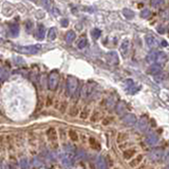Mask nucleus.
<instances>
[{
    "instance_id": "obj_1",
    "label": "nucleus",
    "mask_w": 169,
    "mask_h": 169,
    "mask_svg": "<svg viewBox=\"0 0 169 169\" xmlns=\"http://www.w3.org/2000/svg\"><path fill=\"white\" fill-rule=\"evenodd\" d=\"M78 89V79L74 76H68L66 83V92L68 96H73Z\"/></svg>"
},
{
    "instance_id": "obj_2",
    "label": "nucleus",
    "mask_w": 169,
    "mask_h": 169,
    "mask_svg": "<svg viewBox=\"0 0 169 169\" xmlns=\"http://www.w3.org/2000/svg\"><path fill=\"white\" fill-rule=\"evenodd\" d=\"M59 85V73L57 71H52L48 75V89L55 91Z\"/></svg>"
},
{
    "instance_id": "obj_3",
    "label": "nucleus",
    "mask_w": 169,
    "mask_h": 169,
    "mask_svg": "<svg viewBox=\"0 0 169 169\" xmlns=\"http://www.w3.org/2000/svg\"><path fill=\"white\" fill-rule=\"evenodd\" d=\"M17 52L21 54H28V55H33V54H36L39 52L40 46H16L15 48Z\"/></svg>"
},
{
    "instance_id": "obj_4",
    "label": "nucleus",
    "mask_w": 169,
    "mask_h": 169,
    "mask_svg": "<svg viewBox=\"0 0 169 169\" xmlns=\"http://www.w3.org/2000/svg\"><path fill=\"white\" fill-rule=\"evenodd\" d=\"M61 164L63 165L65 167H67V168H70V167L73 166V164H74V159H73V156H72L71 153H63V155H61Z\"/></svg>"
},
{
    "instance_id": "obj_5",
    "label": "nucleus",
    "mask_w": 169,
    "mask_h": 169,
    "mask_svg": "<svg viewBox=\"0 0 169 169\" xmlns=\"http://www.w3.org/2000/svg\"><path fill=\"white\" fill-rule=\"evenodd\" d=\"M123 124L127 127H132V126H134L137 124V116L134 114L129 113V114H126L124 115L123 117Z\"/></svg>"
},
{
    "instance_id": "obj_6",
    "label": "nucleus",
    "mask_w": 169,
    "mask_h": 169,
    "mask_svg": "<svg viewBox=\"0 0 169 169\" xmlns=\"http://www.w3.org/2000/svg\"><path fill=\"white\" fill-rule=\"evenodd\" d=\"M106 60L108 65L110 66H117L120 63V59H118V56L116 54V52H109V53H107L106 56Z\"/></svg>"
},
{
    "instance_id": "obj_7",
    "label": "nucleus",
    "mask_w": 169,
    "mask_h": 169,
    "mask_svg": "<svg viewBox=\"0 0 169 169\" xmlns=\"http://www.w3.org/2000/svg\"><path fill=\"white\" fill-rule=\"evenodd\" d=\"M145 40H146V44L147 46L150 48V49H156L159 46V40L156 39L155 36H153L152 34H148L146 35V37H145Z\"/></svg>"
},
{
    "instance_id": "obj_8",
    "label": "nucleus",
    "mask_w": 169,
    "mask_h": 169,
    "mask_svg": "<svg viewBox=\"0 0 169 169\" xmlns=\"http://www.w3.org/2000/svg\"><path fill=\"white\" fill-rule=\"evenodd\" d=\"M148 123L147 116H142L139 120H137V129L141 132H145L148 128Z\"/></svg>"
},
{
    "instance_id": "obj_9",
    "label": "nucleus",
    "mask_w": 169,
    "mask_h": 169,
    "mask_svg": "<svg viewBox=\"0 0 169 169\" xmlns=\"http://www.w3.org/2000/svg\"><path fill=\"white\" fill-rule=\"evenodd\" d=\"M163 154H164V151L162 148H154L149 153V159L152 161H160L163 158Z\"/></svg>"
},
{
    "instance_id": "obj_10",
    "label": "nucleus",
    "mask_w": 169,
    "mask_h": 169,
    "mask_svg": "<svg viewBox=\"0 0 169 169\" xmlns=\"http://www.w3.org/2000/svg\"><path fill=\"white\" fill-rule=\"evenodd\" d=\"M46 137L49 139V141L52 143V145L54 144V147H57V144H56V141H57V132L54 128H49L46 130Z\"/></svg>"
},
{
    "instance_id": "obj_11",
    "label": "nucleus",
    "mask_w": 169,
    "mask_h": 169,
    "mask_svg": "<svg viewBox=\"0 0 169 169\" xmlns=\"http://www.w3.org/2000/svg\"><path fill=\"white\" fill-rule=\"evenodd\" d=\"M162 69H163L162 65H160V63H151V65L149 66L148 70H147V73L154 76L155 74L160 73V72L162 71Z\"/></svg>"
},
{
    "instance_id": "obj_12",
    "label": "nucleus",
    "mask_w": 169,
    "mask_h": 169,
    "mask_svg": "<svg viewBox=\"0 0 169 169\" xmlns=\"http://www.w3.org/2000/svg\"><path fill=\"white\" fill-rule=\"evenodd\" d=\"M92 93H93V86L91 83H87V85H85V86L83 87V89H81V97L87 100Z\"/></svg>"
},
{
    "instance_id": "obj_13",
    "label": "nucleus",
    "mask_w": 169,
    "mask_h": 169,
    "mask_svg": "<svg viewBox=\"0 0 169 169\" xmlns=\"http://www.w3.org/2000/svg\"><path fill=\"white\" fill-rule=\"evenodd\" d=\"M130 51V40L128 38H125L123 42L120 44V53L123 56H127Z\"/></svg>"
},
{
    "instance_id": "obj_14",
    "label": "nucleus",
    "mask_w": 169,
    "mask_h": 169,
    "mask_svg": "<svg viewBox=\"0 0 169 169\" xmlns=\"http://www.w3.org/2000/svg\"><path fill=\"white\" fill-rule=\"evenodd\" d=\"M127 108H126V104L125 102H118L117 104L115 105V112L118 114V115H124V113L126 112Z\"/></svg>"
},
{
    "instance_id": "obj_15",
    "label": "nucleus",
    "mask_w": 169,
    "mask_h": 169,
    "mask_svg": "<svg viewBox=\"0 0 169 169\" xmlns=\"http://www.w3.org/2000/svg\"><path fill=\"white\" fill-rule=\"evenodd\" d=\"M158 142H159V137L156 133H151V134H149L146 137V143L149 146H153L155 144H158Z\"/></svg>"
},
{
    "instance_id": "obj_16",
    "label": "nucleus",
    "mask_w": 169,
    "mask_h": 169,
    "mask_svg": "<svg viewBox=\"0 0 169 169\" xmlns=\"http://www.w3.org/2000/svg\"><path fill=\"white\" fill-rule=\"evenodd\" d=\"M75 38H76V34H75L74 31L70 30V31H68V32L66 33L65 39H66V41H67L68 44H72V42L75 40Z\"/></svg>"
},
{
    "instance_id": "obj_17",
    "label": "nucleus",
    "mask_w": 169,
    "mask_h": 169,
    "mask_svg": "<svg viewBox=\"0 0 169 169\" xmlns=\"http://www.w3.org/2000/svg\"><path fill=\"white\" fill-rule=\"evenodd\" d=\"M156 59H158V52H151L146 56V61L148 63H156Z\"/></svg>"
},
{
    "instance_id": "obj_18",
    "label": "nucleus",
    "mask_w": 169,
    "mask_h": 169,
    "mask_svg": "<svg viewBox=\"0 0 169 169\" xmlns=\"http://www.w3.org/2000/svg\"><path fill=\"white\" fill-rule=\"evenodd\" d=\"M44 34H46V29H44V27L42 24H39L37 28V32H36V37L38 39H44Z\"/></svg>"
},
{
    "instance_id": "obj_19",
    "label": "nucleus",
    "mask_w": 169,
    "mask_h": 169,
    "mask_svg": "<svg viewBox=\"0 0 169 169\" xmlns=\"http://www.w3.org/2000/svg\"><path fill=\"white\" fill-rule=\"evenodd\" d=\"M96 167L97 169H107V163L103 156H98L96 161Z\"/></svg>"
},
{
    "instance_id": "obj_20",
    "label": "nucleus",
    "mask_w": 169,
    "mask_h": 169,
    "mask_svg": "<svg viewBox=\"0 0 169 169\" xmlns=\"http://www.w3.org/2000/svg\"><path fill=\"white\" fill-rule=\"evenodd\" d=\"M10 73L7 68H0V81H4L7 79Z\"/></svg>"
},
{
    "instance_id": "obj_21",
    "label": "nucleus",
    "mask_w": 169,
    "mask_h": 169,
    "mask_svg": "<svg viewBox=\"0 0 169 169\" xmlns=\"http://www.w3.org/2000/svg\"><path fill=\"white\" fill-rule=\"evenodd\" d=\"M10 33H11V35L13 36V37H17V36L19 35V26L18 24H16V23L12 24V26L10 27Z\"/></svg>"
},
{
    "instance_id": "obj_22",
    "label": "nucleus",
    "mask_w": 169,
    "mask_h": 169,
    "mask_svg": "<svg viewBox=\"0 0 169 169\" xmlns=\"http://www.w3.org/2000/svg\"><path fill=\"white\" fill-rule=\"evenodd\" d=\"M165 61H167V55L164 53V52H158V59H156V63L163 66Z\"/></svg>"
},
{
    "instance_id": "obj_23",
    "label": "nucleus",
    "mask_w": 169,
    "mask_h": 169,
    "mask_svg": "<svg viewBox=\"0 0 169 169\" xmlns=\"http://www.w3.org/2000/svg\"><path fill=\"white\" fill-rule=\"evenodd\" d=\"M166 77H167V74L163 71H161L160 73L154 75V79L156 83H162V81H164L165 79H166Z\"/></svg>"
},
{
    "instance_id": "obj_24",
    "label": "nucleus",
    "mask_w": 169,
    "mask_h": 169,
    "mask_svg": "<svg viewBox=\"0 0 169 169\" xmlns=\"http://www.w3.org/2000/svg\"><path fill=\"white\" fill-rule=\"evenodd\" d=\"M19 166H20L21 169H29L30 168V161L27 158L21 159L20 162H19Z\"/></svg>"
},
{
    "instance_id": "obj_25",
    "label": "nucleus",
    "mask_w": 169,
    "mask_h": 169,
    "mask_svg": "<svg viewBox=\"0 0 169 169\" xmlns=\"http://www.w3.org/2000/svg\"><path fill=\"white\" fill-rule=\"evenodd\" d=\"M87 44H88V40H87L86 37H81L80 39L78 40L77 42V48L78 49H83V48H86Z\"/></svg>"
},
{
    "instance_id": "obj_26",
    "label": "nucleus",
    "mask_w": 169,
    "mask_h": 169,
    "mask_svg": "<svg viewBox=\"0 0 169 169\" xmlns=\"http://www.w3.org/2000/svg\"><path fill=\"white\" fill-rule=\"evenodd\" d=\"M165 2V0H150V5L154 9L160 7L161 5H163Z\"/></svg>"
},
{
    "instance_id": "obj_27",
    "label": "nucleus",
    "mask_w": 169,
    "mask_h": 169,
    "mask_svg": "<svg viewBox=\"0 0 169 169\" xmlns=\"http://www.w3.org/2000/svg\"><path fill=\"white\" fill-rule=\"evenodd\" d=\"M56 37H57V33H56V29L55 28H51L49 31V33H48V38H49L50 40H54L56 39Z\"/></svg>"
},
{
    "instance_id": "obj_28",
    "label": "nucleus",
    "mask_w": 169,
    "mask_h": 169,
    "mask_svg": "<svg viewBox=\"0 0 169 169\" xmlns=\"http://www.w3.org/2000/svg\"><path fill=\"white\" fill-rule=\"evenodd\" d=\"M100 34H102V32H100V29H93V30L91 31V36H92V38L94 40L98 39V38L100 37Z\"/></svg>"
},
{
    "instance_id": "obj_29",
    "label": "nucleus",
    "mask_w": 169,
    "mask_h": 169,
    "mask_svg": "<svg viewBox=\"0 0 169 169\" xmlns=\"http://www.w3.org/2000/svg\"><path fill=\"white\" fill-rule=\"evenodd\" d=\"M123 14H124V16L126 17L127 19H132L133 18V16H134V13L131 11V10H129V9H125L123 11Z\"/></svg>"
},
{
    "instance_id": "obj_30",
    "label": "nucleus",
    "mask_w": 169,
    "mask_h": 169,
    "mask_svg": "<svg viewBox=\"0 0 169 169\" xmlns=\"http://www.w3.org/2000/svg\"><path fill=\"white\" fill-rule=\"evenodd\" d=\"M124 87L129 91L130 89H132L134 87V81L132 80V79H127V80H125V83H124Z\"/></svg>"
},
{
    "instance_id": "obj_31",
    "label": "nucleus",
    "mask_w": 169,
    "mask_h": 169,
    "mask_svg": "<svg viewBox=\"0 0 169 169\" xmlns=\"http://www.w3.org/2000/svg\"><path fill=\"white\" fill-rule=\"evenodd\" d=\"M89 114H90V110H89V108H83V110H81L80 112V118L81 120H86V118H88Z\"/></svg>"
},
{
    "instance_id": "obj_32",
    "label": "nucleus",
    "mask_w": 169,
    "mask_h": 169,
    "mask_svg": "<svg viewBox=\"0 0 169 169\" xmlns=\"http://www.w3.org/2000/svg\"><path fill=\"white\" fill-rule=\"evenodd\" d=\"M69 137L73 142L78 141V135H77V133L74 131V130H70V131H69Z\"/></svg>"
},
{
    "instance_id": "obj_33",
    "label": "nucleus",
    "mask_w": 169,
    "mask_h": 169,
    "mask_svg": "<svg viewBox=\"0 0 169 169\" xmlns=\"http://www.w3.org/2000/svg\"><path fill=\"white\" fill-rule=\"evenodd\" d=\"M134 150H127L124 152V159H126V160H130V159L134 155Z\"/></svg>"
},
{
    "instance_id": "obj_34",
    "label": "nucleus",
    "mask_w": 169,
    "mask_h": 169,
    "mask_svg": "<svg viewBox=\"0 0 169 169\" xmlns=\"http://www.w3.org/2000/svg\"><path fill=\"white\" fill-rule=\"evenodd\" d=\"M142 159H143V158H142V155H139L137 158H135L134 160H133L131 163H130V166H131V167H135L137 165H139V163H141Z\"/></svg>"
},
{
    "instance_id": "obj_35",
    "label": "nucleus",
    "mask_w": 169,
    "mask_h": 169,
    "mask_svg": "<svg viewBox=\"0 0 169 169\" xmlns=\"http://www.w3.org/2000/svg\"><path fill=\"white\" fill-rule=\"evenodd\" d=\"M150 16V11L148 9H144L143 11L141 12V17L142 18H148Z\"/></svg>"
},
{
    "instance_id": "obj_36",
    "label": "nucleus",
    "mask_w": 169,
    "mask_h": 169,
    "mask_svg": "<svg viewBox=\"0 0 169 169\" xmlns=\"http://www.w3.org/2000/svg\"><path fill=\"white\" fill-rule=\"evenodd\" d=\"M77 114H78V109H77L76 106H73L71 109H70V115H71V116H76Z\"/></svg>"
},
{
    "instance_id": "obj_37",
    "label": "nucleus",
    "mask_w": 169,
    "mask_h": 169,
    "mask_svg": "<svg viewBox=\"0 0 169 169\" xmlns=\"http://www.w3.org/2000/svg\"><path fill=\"white\" fill-rule=\"evenodd\" d=\"M42 2H44V7H46V10H50L52 5V1L51 0H42Z\"/></svg>"
},
{
    "instance_id": "obj_38",
    "label": "nucleus",
    "mask_w": 169,
    "mask_h": 169,
    "mask_svg": "<svg viewBox=\"0 0 169 169\" xmlns=\"http://www.w3.org/2000/svg\"><path fill=\"white\" fill-rule=\"evenodd\" d=\"M65 149L67 153H73L74 152V147L71 145H65Z\"/></svg>"
},
{
    "instance_id": "obj_39",
    "label": "nucleus",
    "mask_w": 169,
    "mask_h": 169,
    "mask_svg": "<svg viewBox=\"0 0 169 169\" xmlns=\"http://www.w3.org/2000/svg\"><path fill=\"white\" fill-rule=\"evenodd\" d=\"M90 144H91V146H92L93 148H96V149L100 148V145H97V142L95 141L94 139H90Z\"/></svg>"
},
{
    "instance_id": "obj_40",
    "label": "nucleus",
    "mask_w": 169,
    "mask_h": 169,
    "mask_svg": "<svg viewBox=\"0 0 169 169\" xmlns=\"http://www.w3.org/2000/svg\"><path fill=\"white\" fill-rule=\"evenodd\" d=\"M60 24H61V27H63V28H67V27L69 26V20H68V19H66V18L61 19V21H60Z\"/></svg>"
},
{
    "instance_id": "obj_41",
    "label": "nucleus",
    "mask_w": 169,
    "mask_h": 169,
    "mask_svg": "<svg viewBox=\"0 0 169 169\" xmlns=\"http://www.w3.org/2000/svg\"><path fill=\"white\" fill-rule=\"evenodd\" d=\"M33 165H34V167H36V168H39V167L41 166V162H40L38 159H35L34 162H33Z\"/></svg>"
},
{
    "instance_id": "obj_42",
    "label": "nucleus",
    "mask_w": 169,
    "mask_h": 169,
    "mask_svg": "<svg viewBox=\"0 0 169 169\" xmlns=\"http://www.w3.org/2000/svg\"><path fill=\"white\" fill-rule=\"evenodd\" d=\"M98 115H100V113H98L97 111H95L94 113H93V115H92V117H91V120H92L93 122H95V120H97Z\"/></svg>"
},
{
    "instance_id": "obj_43",
    "label": "nucleus",
    "mask_w": 169,
    "mask_h": 169,
    "mask_svg": "<svg viewBox=\"0 0 169 169\" xmlns=\"http://www.w3.org/2000/svg\"><path fill=\"white\" fill-rule=\"evenodd\" d=\"M66 108H67V103H63V105L60 106V111L65 112L66 111Z\"/></svg>"
},
{
    "instance_id": "obj_44",
    "label": "nucleus",
    "mask_w": 169,
    "mask_h": 169,
    "mask_svg": "<svg viewBox=\"0 0 169 169\" xmlns=\"http://www.w3.org/2000/svg\"><path fill=\"white\" fill-rule=\"evenodd\" d=\"M60 139H65V131L63 130H61L60 129Z\"/></svg>"
},
{
    "instance_id": "obj_45",
    "label": "nucleus",
    "mask_w": 169,
    "mask_h": 169,
    "mask_svg": "<svg viewBox=\"0 0 169 169\" xmlns=\"http://www.w3.org/2000/svg\"><path fill=\"white\" fill-rule=\"evenodd\" d=\"M165 162H169V151L166 152V155H165Z\"/></svg>"
},
{
    "instance_id": "obj_46",
    "label": "nucleus",
    "mask_w": 169,
    "mask_h": 169,
    "mask_svg": "<svg viewBox=\"0 0 169 169\" xmlns=\"http://www.w3.org/2000/svg\"><path fill=\"white\" fill-rule=\"evenodd\" d=\"M52 104V100H51V97H48V100H46V106H50V105Z\"/></svg>"
},
{
    "instance_id": "obj_47",
    "label": "nucleus",
    "mask_w": 169,
    "mask_h": 169,
    "mask_svg": "<svg viewBox=\"0 0 169 169\" xmlns=\"http://www.w3.org/2000/svg\"><path fill=\"white\" fill-rule=\"evenodd\" d=\"M0 169H2V165H1V162H0Z\"/></svg>"
},
{
    "instance_id": "obj_48",
    "label": "nucleus",
    "mask_w": 169,
    "mask_h": 169,
    "mask_svg": "<svg viewBox=\"0 0 169 169\" xmlns=\"http://www.w3.org/2000/svg\"><path fill=\"white\" fill-rule=\"evenodd\" d=\"M32 1H33V0H32Z\"/></svg>"
}]
</instances>
